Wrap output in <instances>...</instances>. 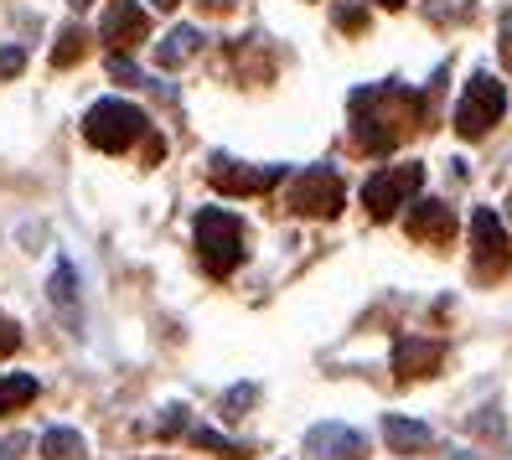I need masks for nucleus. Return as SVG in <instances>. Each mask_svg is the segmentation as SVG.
<instances>
[{"mask_svg":"<svg viewBox=\"0 0 512 460\" xmlns=\"http://www.w3.org/2000/svg\"><path fill=\"white\" fill-rule=\"evenodd\" d=\"M471 264H476L481 280H502L512 269V238H507V228L492 207L471 212Z\"/></svg>","mask_w":512,"mask_h":460,"instance_id":"nucleus-7","label":"nucleus"},{"mask_svg":"<svg viewBox=\"0 0 512 460\" xmlns=\"http://www.w3.org/2000/svg\"><path fill=\"white\" fill-rule=\"evenodd\" d=\"M21 450H26V440H21V435H11V440H0V460H16Z\"/></svg>","mask_w":512,"mask_h":460,"instance_id":"nucleus-27","label":"nucleus"},{"mask_svg":"<svg viewBox=\"0 0 512 460\" xmlns=\"http://www.w3.org/2000/svg\"><path fill=\"white\" fill-rule=\"evenodd\" d=\"M373 6H383V11H404L409 0H373Z\"/></svg>","mask_w":512,"mask_h":460,"instance_id":"nucleus-29","label":"nucleus"},{"mask_svg":"<svg viewBox=\"0 0 512 460\" xmlns=\"http://www.w3.org/2000/svg\"><path fill=\"white\" fill-rule=\"evenodd\" d=\"M182 429H187V409H182V404H171V409H166V419L156 424V435H161V440H171V435H182Z\"/></svg>","mask_w":512,"mask_h":460,"instance_id":"nucleus-22","label":"nucleus"},{"mask_svg":"<svg viewBox=\"0 0 512 460\" xmlns=\"http://www.w3.org/2000/svg\"><path fill=\"white\" fill-rule=\"evenodd\" d=\"M285 207L295 212V218H321V223H331V218L347 207V187H342V176L331 171V166H306V171L290 181Z\"/></svg>","mask_w":512,"mask_h":460,"instance_id":"nucleus-5","label":"nucleus"},{"mask_svg":"<svg viewBox=\"0 0 512 460\" xmlns=\"http://www.w3.org/2000/svg\"><path fill=\"white\" fill-rule=\"evenodd\" d=\"M192 445H197V450H218L223 460H249V445H238V440H223L218 429H192Z\"/></svg>","mask_w":512,"mask_h":460,"instance_id":"nucleus-19","label":"nucleus"},{"mask_svg":"<svg viewBox=\"0 0 512 460\" xmlns=\"http://www.w3.org/2000/svg\"><path fill=\"white\" fill-rule=\"evenodd\" d=\"M290 171L285 166H244V161H228V156H213L207 166V181L223 192V197H264L275 192Z\"/></svg>","mask_w":512,"mask_h":460,"instance_id":"nucleus-8","label":"nucleus"},{"mask_svg":"<svg viewBox=\"0 0 512 460\" xmlns=\"http://www.w3.org/2000/svg\"><path fill=\"white\" fill-rule=\"evenodd\" d=\"M150 6H156V11H176V6H182V0H150Z\"/></svg>","mask_w":512,"mask_h":460,"instance_id":"nucleus-30","label":"nucleus"},{"mask_svg":"<svg viewBox=\"0 0 512 460\" xmlns=\"http://www.w3.org/2000/svg\"><path fill=\"white\" fill-rule=\"evenodd\" d=\"M197 47H202L197 26H171V32L156 42V63L161 68H182V63H192V57H197Z\"/></svg>","mask_w":512,"mask_h":460,"instance_id":"nucleus-14","label":"nucleus"},{"mask_svg":"<svg viewBox=\"0 0 512 460\" xmlns=\"http://www.w3.org/2000/svg\"><path fill=\"white\" fill-rule=\"evenodd\" d=\"M83 135L94 150H104V156H125L135 140L150 135V119H145V109H135L125 99H99L83 114Z\"/></svg>","mask_w":512,"mask_h":460,"instance_id":"nucleus-3","label":"nucleus"},{"mask_svg":"<svg viewBox=\"0 0 512 460\" xmlns=\"http://www.w3.org/2000/svg\"><path fill=\"white\" fill-rule=\"evenodd\" d=\"M37 393H42V383H37L32 373H0V419L16 414V409H26Z\"/></svg>","mask_w":512,"mask_h":460,"instance_id":"nucleus-16","label":"nucleus"},{"mask_svg":"<svg viewBox=\"0 0 512 460\" xmlns=\"http://www.w3.org/2000/svg\"><path fill=\"white\" fill-rule=\"evenodd\" d=\"M430 109V94H414L404 83H368L352 88L347 114H352V145L363 156H388L399 140L419 130V119Z\"/></svg>","mask_w":512,"mask_h":460,"instance_id":"nucleus-1","label":"nucleus"},{"mask_svg":"<svg viewBox=\"0 0 512 460\" xmlns=\"http://www.w3.org/2000/svg\"><path fill=\"white\" fill-rule=\"evenodd\" d=\"M42 460H88V440L78 435V429L57 424L42 435Z\"/></svg>","mask_w":512,"mask_h":460,"instance_id":"nucleus-17","label":"nucleus"},{"mask_svg":"<svg viewBox=\"0 0 512 460\" xmlns=\"http://www.w3.org/2000/svg\"><path fill=\"white\" fill-rule=\"evenodd\" d=\"M383 440L394 455H419V450H430V424L425 419H409V414H383Z\"/></svg>","mask_w":512,"mask_h":460,"instance_id":"nucleus-13","label":"nucleus"},{"mask_svg":"<svg viewBox=\"0 0 512 460\" xmlns=\"http://www.w3.org/2000/svg\"><path fill=\"white\" fill-rule=\"evenodd\" d=\"M497 52H502V63L512 68V16H502V47Z\"/></svg>","mask_w":512,"mask_h":460,"instance_id":"nucleus-26","label":"nucleus"},{"mask_svg":"<svg viewBox=\"0 0 512 460\" xmlns=\"http://www.w3.org/2000/svg\"><path fill=\"white\" fill-rule=\"evenodd\" d=\"M47 295H52L57 311H63V321H68V326H78V321H83V311H78V274H73V264H68V259H57L52 280H47Z\"/></svg>","mask_w":512,"mask_h":460,"instance_id":"nucleus-15","label":"nucleus"},{"mask_svg":"<svg viewBox=\"0 0 512 460\" xmlns=\"http://www.w3.org/2000/svg\"><path fill=\"white\" fill-rule=\"evenodd\" d=\"M238 6V0H202V11H213V16H228Z\"/></svg>","mask_w":512,"mask_h":460,"instance_id":"nucleus-28","label":"nucleus"},{"mask_svg":"<svg viewBox=\"0 0 512 460\" xmlns=\"http://www.w3.org/2000/svg\"><path fill=\"white\" fill-rule=\"evenodd\" d=\"M337 26H342V32H363V26H368V11H357V6H337Z\"/></svg>","mask_w":512,"mask_h":460,"instance_id":"nucleus-25","label":"nucleus"},{"mask_svg":"<svg viewBox=\"0 0 512 460\" xmlns=\"http://www.w3.org/2000/svg\"><path fill=\"white\" fill-rule=\"evenodd\" d=\"M99 37L114 47V52H130L150 37V16L135 6V0H109L104 6V21H99Z\"/></svg>","mask_w":512,"mask_h":460,"instance_id":"nucleus-9","label":"nucleus"},{"mask_svg":"<svg viewBox=\"0 0 512 460\" xmlns=\"http://www.w3.org/2000/svg\"><path fill=\"white\" fill-rule=\"evenodd\" d=\"M21 68H26V52H21V47H6V52H0V83L21 78Z\"/></svg>","mask_w":512,"mask_h":460,"instance_id":"nucleus-23","label":"nucleus"},{"mask_svg":"<svg viewBox=\"0 0 512 460\" xmlns=\"http://www.w3.org/2000/svg\"><path fill=\"white\" fill-rule=\"evenodd\" d=\"M507 207H512V197H507Z\"/></svg>","mask_w":512,"mask_h":460,"instance_id":"nucleus-31","label":"nucleus"},{"mask_svg":"<svg viewBox=\"0 0 512 460\" xmlns=\"http://www.w3.org/2000/svg\"><path fill=\"white\" fill-rule=\"evenodd\" d=\"M404 228L419 243H450L456 238V212H450V202H440V197H414Z\"/></svg>","mask_w":512,"mask_h":460,"instance_id":"nucleus-10","label":"nucleus"},{"mask_svg":"<svg viewBox=\"0 0 512 460\" xmlns=\"http://www.w3.org/2000/svg\"><path fill=\"white\" fill-rule=\"evenodd\" d=\"M16 347H21V326L11 316H0V357H11Z\"/></svg>","mask_w":512,"mask_h":460,"instance_id":"nucleus-24","label":"nucleus"},{"mask_svg":"<svg viewBox=\"0 0 512 460\" xmlns=\"http://www.w3.org/2000/svg\"><path fill=\"white\" fill-rule=\"evenodd\" d=\"M192 233H197V259H202V269L213 274V280H228V274L244 264V254H249V233H244V223H238L228 207H202Z\"/></svg>","mask_w":512,"mask_h":460,"instance_id":"nucleus-2","label":"nucleus"},{"mask_svg":"<svg viewBox=\"0 0 512 460\" xmlns=\"http://www.w3.org/2000/svg\"><path fill=\"white\" fill-rule=\"evenodd\" d=\"M502 114H507V88H502V78L476 73V78L466 83L461 104H456V135H461V140H487V135L502 125Z\"/></svg>","mask_w":512,"mask_h":460,"instance_id":"nucleus-4","label":"nucleus"},{"mask_svg":"<svg viewBox=\"0 0 512 460\" xmlns=\"http://www.w3.org/2000/svg\"><path fill=\"white\" fill-rule=\"evenodd\" d=\"M306 455H311V460H363L368 445H363V435H357V429H347V424H311V429H306Z\"/></svg>","mask_w":512,"mask_h":460,"instance_id":"nucleus-11","label":"nucleus"},{"mask_svg":"<svg viewBox=\"0 0 512 460\" xmlns=\"http://www.w3.org/2000/svg\"><path fill=\"white\" fill-rule=\"evenodd\" d=\"M419 187H425V166L419 161H399V166H383L378 176H368V187H363V207H368V218H394L399 207H409L419 197Z\"/></svg>","mask_w":512,"mask_h":460,"instance_id":"nucleus-6","label":"nucleus"},{"mask_svg":"<svg viewBox=\"0 0 512 460\" xmlns=\"http://www.w3.org/2000/svg\"><path fill=\"white\" fill-rule=\"evenodd\" d=\"M109 78H114V83H130V88H135V83H145V78H140V68L130 63L125 52H114V57H109Z\"/></svg>","mask_w":512,"mask_h":460,"instance_id":"nucleus-21","label":"nucleus"},{"mask_svg":"<svg viewBox=\"0 0 512 460\" xmlns=\"http://www.w3.org/2000/svg\"><path fill=\"white\" fill-rule=\"evenodd\" d=\"M88 57V32L78 21H68L63 32H57V47H52V68H73V63H83Z\"/></svg>","mask_w":512,"mask_h":460,"instance_id":"nucleus-18","label":"nucleus"},{"mask_svg":"<svg viewBox=\"0 0 512 460\" xmlns=\"http://www.w3.org/2000/svg\"><path fill=\"white\" fill-rule=\"evenodd\" d=\"M445 362V347L430 342V336H399L394 342V373L399 378H430Z\"/></svg>","mask_w":512,"mask_h":460,"instance_id":"nucleus-12","label":"nucleus"},{"mask_svg":"<svg viewBox=\"0 0 512 460\" xmlns=\"http://www.w3.org/2000/svg\"><path fill=\"white\" fill-rule=\"evenodd\" d=\"M254 398H259V388H254V383L228 388V393H223V419H238V414H244V409L254 404Z\"/></svg>","mask_w":512,"mask_h":460,"instance_id":"nucleus-20","label":"nucleus"}]
</instances>
